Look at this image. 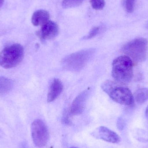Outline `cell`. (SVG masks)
<instances>
[{
    "label": "cell",
    "instance_id": "21",
    "mask_svg": "<svg viewBox=\"0 0 148 148\" xmlns=\"http://www.w3.org/2000/svg\"><path fill=\"white\" fill-rule=\"evenodd\" d=\"M4 3V0H0V8L2 6Z\"/></svg>",
    "mask_w": 148,
    "mask_h": 148
},
{
    "label": "cell",
    "instance_id": "15",
    "mask_svg": "<svg viewBox=\"0 0 148 148\" xmlns=\"http://www.w3.org/2000/svg\"><path fill=\"white\" fill-rule=\"evenodd\" d=\"M90 2L92 8L97 10L102 9L105 5L104 0H90Z\"/></svg>",
    "mask_w": 148,
    "mask_h": 148
},
{
    "label": "cell",
    "instance_id": "4",
    "mask_svg": "<svg viewBox=\"0 0 148 148\" xmlns=\"http://www.w3.org/2000/svg\"><path fill=\"white\" fill-rule=\"evenodd\" d=\"M95 49H84L68 56L62 60L65 69L71 71H78L82 69L94 55Z\"/></svg>",
    "mask_w": 148,
    "mask_h": 148
},
{
    "label": "cell",
    "instance_id": "8",
    "mask_svg": "<svg viewBox=\"0 0 148 148\" xmlns=\"http://www.w3.org/2000/svg\"><path fill=\"white\" fill-rule=\"evenodd\" d=\"M88 90H84L74 99L70 109L68 110L72 116L80 114L83 112L88 98Z\"/></svg>",
    "mask_w": 148,
    "mask_h": 148
},
{
    "label": "cell",
    "instance_id": "23",
    "mask_svg": "<svg viewBox=\"0 0 148 148\" xmlns=\"http://www.w3.org/2000/svg\"><path fill=\"white\" fill-rule=\"evenodd\" d=\"M147 27H148V25H147Z\"/></svg>",
    "mask_w": 148,
    "mask_h": 148
},
{
    "label": "cell",
    "instance_id": "17",
    "mask_svg": "<svg viewBox=\"0 0 148 148\" xmlns=\"http://www.w3.org/2000/svg\"><path fill=\"white\" fill-rule=\"evenodd\" d=\"M72 116L68 111H66L63 114L62 122L66 125H71L72 123Z\"/></svg>",
    "mask_w": 148,
    "mask_h": 148
},
{
    "label": "cell",
    "instance_id": "9",
    "mask_svg": "<svg viewBox=\"0 0 148 148\" xmlns=\"http://www.w3.org/2000/svg\"><path fill=\"white\" fill-rule=\"evenodd\" d=\"M59 32V27L56 23L52 21H49L42 26L39 35L42 40H51L56 37Z\"/></svg>",
    "mask_w": 148,
    "mask_h": 148
},
{
    "label": "cell",
    "instance_id": "12",
    "mask_svg": "<svg viewBox=\"0 0 148 148\" xmlns=\"http://www.w3.org/2000/svg\"><path fill=\"white\" fill-rule=\"evenodd\" d=\"M13 87L12 81L7 77H0V94L3 95L10 91Z\"/></svg>",
    "mask_w": 148,
    "mask_h": 148
},
{
    "label": "cell",
    "instance_id": "2",
    "mask_svg": "<svg viewBox=\"0 0 148 148\" xmlns=\"http://www.w3.org/2000/svg\"><path fill=\"white\" fill-rule=\"evenodd\" d=\"M112 75L116 81L121 84L130 82L133 77V62L130 57L119 56L112 63Z\"/></svg>",
    "mask_w": 148,
    "mask_h": 148
},
{
    "label": "cell",
    "instance_id": "18",
    "mask_svg": "<svg viewBox=\"0 0 148 148\" xmlns=\"http://www.w3.org/2000/svg\"><path fill=\"white\" fill-rule=\"evenodd\" d=\"M99 29H100V28L99 27H95L93 28L89 33L88 35L84 37V39H90L95 37L98 34Z\"/></svg>",
    "mask_w": 148,
    "mask_h": 148
},
{
    "label": "cell",
    "instance_id": "5",
    "mask_svg": "<svg viewBox=\"0 0 148 148\" xmlns=\"http://www.w3.org/2000/svg\"><path fill=\"white\" fill-rule=\"evenodd\" d=\"M148 48V41L143 38L135 39L125 44L123 51L136 62L145 60Z\"/></svg>",
    "mask_w": 148,
    "mask_h": 148
},
{
    "label": "cell",
    "instance_id": "10",
    "mask_svg": "<svg viewBox=\"0 0 148 148\" xmlns=\"http://www.w3.org/2000/svg\"><path fill=\"white\" fill-rule=\"evenodd\" d=\"M63 84L61 81L56 78L50 85L47 95V101L51 102L59 96L63 90Z\"/></svg>",
    "mask_w": 148,
    "mask_h": 148
},
{
    "label": "cell",
    "instance_id": "6",
    "mask_svg": "<svg viewBox=\"0 0 148 148\" xmlns=\"http://www.w3.org/2000/svg\"><path fill=\"white\" fill-rule=\"evenodd\" d=\"M31 129L35 145L40 148L46 146L49 139V133L45 123L42 120L36 119L32 123Z\"/></svg>",
    "mask_w": 148,
    "mask_h": 148
},
{
    "label": "cell",
    "instance_id": "20",
    "mask_svg": "<svg viewBox=\"0 0 148 148\" xmlns=\"http://www.w3.org/2000/svg\"><path fill=\"white\" fill-rule=\"evenodd\" d=\"M146 116L147 119V120H148V106H147V109H146Z\"/></svg>",
    "mask_w": 148,
    "mask_h": 148
},
{
    "label": "cell",
    "instance_id": "22",
    "mask_svg": "<svg viewBox=\"0 0 148 148\" xmlns=\"http://www.w3.org/2000/svg\"><path fill=\"white\" fill-rule=\"evenodd\" d=\"M76 148V147H71V148Z\"/></svg>",
    "mask_w": 148,
    "mask_h": 148
},
{
    "label": "cell",
    "instance_id": "14",
    "mask_svg": "<svg viewBox=\"0 0 148 148\" xmlns=\"http://www.w3.org/2000/svg\"><path fill=\"white\" fill-rule=\"evenodd\" d=\"M84 0H63L62 7L65 8H74L79 6Z\"/></svg>",
    "mask_w": 148,
    "mask_h": 148
},
{
    "label": "cell",
    "instance_id": "19",
    "mask_svg": "<svg viewBox=\"0 0 148 148\" xmlns=\"http://www.w3.org/2000/svg\"><path fill=\"white\" fill-rule=\"evenodd\" d=\"M117 127L120 130H122L123 129L124 127V122L123 121L122 119H119L117 122Z\"/></svg>",
    "mask_w": 148,
    "mask_h": 148
},
{
    "label": "cell",
    "instance_id": "16",
    "mask_svg": "<svg viewBox=\"0 0 148 148\" xmlns=\"http://www.w3.org/2000/svg\"><path fill=\"white\" fill-rule=\"evenodd\" d=\"M136 0H125V7L128 13H131L134 11Z\"/></svg>",
    "mask_w": 148,
    "mask_h": 148
},
{
    "label": "cell",
    "instance_id": "13",
    "mask_svg": "<svg viewBox=\"0 0 148 148\" xmlns=\"http://www.w3.org/2000/svg\"><path fill=\"white\" fill-rule=\"evenodd\" d=\"M135 99L139 103H142L148 100V88H142L136 91L134 94Z\"/></svg>",
    "mask_w": 148,
    "mask_h": 148
},
{
    "label": "cell",
    "instance_id": "7",
    "mask_svg": "<svg viewBox=\"0 0 148 148\" xmlns=\"http://www.w3.org/2000/svg\"><path fill=\"white\" fill-rule=\"evenodd\" d=\"M95 138L112 143H118L121 137L115 132L103 126L97 128L91 134Z\"/></svg>",
    "mask_w": 148,
    "mask_h": 148
},
{
    "label": "cell",
    "instance_id": "3",
    "mask_svg": "<svg viewBox=\"0 0 148 148\" xmlns=\"http://www.w3.org/2000/svg\"><path fill=\"white\" fill-rule=\"evenodd\" d=\"M23 56L24 49L20 44L6 47L0 53V66L5 69L15 67L22 60Z\"/></svg>",
    "mask_w": 148,
    "mask_h": 148
},
{
    "label": "cell",
    "instance_id": "1",
    "mask_svg": "<svg viewBox=\"0 0 148 148\" xmlns=\"http://www.w3.org/2000/svg\"><path fill=\"white\" fill-rule=\"evenodd\" d=\"M102 89L114 101L126 106L134 105L132 93L123 84L114 81H105L102 84Z\"/></svg>",
    "mask_w": 148,
    "mask_h": 148
},
{
    "label": "cell",
    "instance_id": "11",
    "mask_svg": "<svg viewBox=\"0 0 148 148\" xmlns=\"http://www.w3.org/2000/svg\"><path fill=\"white\" fill-rule=\"evenodd\" d=\"M49 15L48 12L43 10H36L32 16V23L35 26H42L49 21Z\"/></svg>",
    "mask_w": 148,
    "mask_h": 148
}]
</instances>
